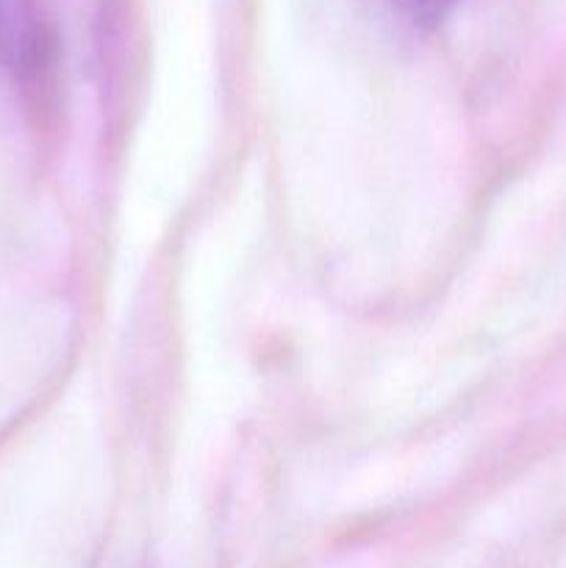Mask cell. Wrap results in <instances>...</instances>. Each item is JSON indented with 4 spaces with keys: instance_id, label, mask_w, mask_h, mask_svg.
Here are the masks:
<instances>
[{
    "instance_id": "obj_1",
    "label": "cell",
    "mask_w": 566,
    "mask_h": 568,
    "mask_svg": "<svg viewBox=\"0 0 566 568\" xmlns=\"http://www.w3.org/2000/svg\"><path fill=\"white\" fill-rule=\"evenodd\" d=\"M453 3L455 0H400V6H403L411 17H416V20H436V17H442Z\"/></svg>"
}]
</instances>
